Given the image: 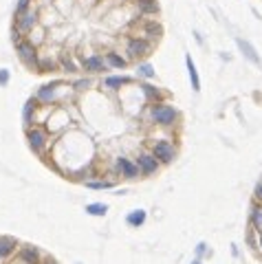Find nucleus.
Masks as SVG:
<instances>
[{
	"mask_svg": "<svg viewBox=\"0 0 262 264\" xmlns=\"http://www.w3.org/2000/svg\"><path fill=\"white\" fill-rule=\"evenodd\" d=\"M88 187H93V189H110L112 183H106V180H104V183H88Z\"/></svg>",
	"mask_w": 262,
	"mask_h": 264,
	"instance_id": "obj_24",
	"label": "nucleus"
},
{
	"mask_svg": "<svg viewBox=\"0 0 262 264\" xmlns=\"http://www.w3.org/2000/svg\"><path fill=\"white\" fill-rule=\"evenodd\" d=\"M49 264H55V262H49Z\"/></svg>",
	"mask_w": 262,
	"mask_h": 264,
	"instance_id": "obj_34",
	"label": "nucleus"
},
{
	"mask_svg": "<svg viewBox=\"0 0 262 264\" xmlns=\"http://www.w3.org/2000/svg\"><path fill=\"white\" fill-rule=\"evenodd\" d=\"M18 55H20V60H22L27 66H31V68H40V62H38V53H36V48H33V44L20 42V44H18Z\"/></svg>",
	"mask_w": 262,
	"mask_h": 264,
	"instance_id": "obj_4",
	"label": "nucleus"
},
{
	"mask_svg": "<svg viewBox=\"0 0 262 264\" xmlns=\"http://www.w3.org/2000/svg\"><path fill=\"white\" fill-rule=\"evenodd\" d=\"M117 165H119V170H121V176H126V178H137L139 172H141L137 163L128 161V158H119V161H117Z\"/></svg>",
	"mask_w": 262,
	"mask_h": 264,
	"instance_id": "obj_7",
	"label": "nucleus"
},
{
	"mask_svg": "<svg viewBox=\"0 0 262 264\" xmlns=\"http://www.w3.org/2000/svg\"><path fill=\"white\" fill-rule=\"evenodd\" d=\"M178 119V110L170 104H154L152 106V121L159 126H172Z\"/></svg>",
	"mask_w": 262,
	"mask_h": 264,
	"instance_id": "obj_1",
	"label": "nucleus"
},
{
	"mask_svg": "<svg viewBox=\"0 0 262 264\" xmlns=\"http://www.w3.org/2000/svg\"><path fill=\"white\" fill-rule=\"evenodd\" d=\"M126 222L130 224V227H141L143 222H146V211L143 209H134L128 214V218H126Z\"/></svg>",
	"mask_w": 262,
	"mask_h": 264,
	"instance_id": "obj_13",
	"label": "nucleus"
},
{
	"mask_svg": "<svg viewBox=\"0 0 262 264\" xmlns=\"http://www.w3.org/2000/svg\"><path fill=\"white\" fill-rule=\"evenodd\" d=\"M146 35L150 40H159L161 35H163V26H161L159 22H154V20L148 22V24H146Z\"/></svg>",
	"mask_w": 262,
	"mask_h": 264,
	"instance_id": "obj_14",
	"label": "nucleus"
},
{
	"mask_svg": "<svg viewBox=\"0 0 262 264\" xmlns=\"http://www.w3.org/2000/svg\"><path fill=\"white\" fill-rule=\"evenodd\" d=\"M20 260H22L24 264H38L40 262V253H38V249H33V246H27V249L20 251Z\"/></svg>",
	"mask_w": 262,
	"mask_h": 264,
	"instance_id": "obj_12",
	"label": "nucleus"
},
{
	"mask_svg": "<svg viewBox=\"0 0 262 264\" xmlns=\"http://www.w3.org/2000/svg\"><path fill=\"white\" fill-rule=\"evenodd\" d=\"M141 88H143V92H146L148 97H159V90H156V88L148 86V84H146V86H141Z\"/></svg>",
	"mask_w": 262,
	"mask_h": 264,
	"instance_id": "obj_25",
	"label": "nucleus"
},
{
	"mask_svg": "<svg viewBox=\"0 0 262 264\" xmlns=\"http://www.w3.org/2000/svg\"><path fill=\"white\" fill-rule=\"evenodd\" d=\"M205 249H207V244H205V242H200V244L196 246V255H198V258H200V255L205 253Z\"/></svg>",
	"mask_w": 262,
	"mask_h": 264,
	"instance_id": "obj_29",
	"label": "nucleus"
},
{
	"mask_svg": "<svg viewBox=\"0 0 262 264\" xmlns=\"http://www.w3.org/2000/svg\"><path fill=\"white\" fill-rule=\"evenodd\" d=\"M36 22H38L36 11H24L22 16L18 18V26H20V31H29V29H33V26H36Z\"/></svg>",
	"mask_w": 262,
	"mask_h": 264,
	"instance_id": "obj_11",
	"label": "nucleus"
},
{
	"mask_svg": "<svg viewBox=\"0 0 262 264\" xmlns=\"http://www.w3.org/2000/svg\"><path fill=\"white\" fill-rule=\"evenodd\" d=\"M9 82V73L7 70H0V84H7Z\"/></svg>",
	"mask_w": 262,
	"mask_h": 264,
	"instance_id": "obj_30",
	"label": "nucleus"
},
{
	"mask_svg": "<svg viewBox=\"0 0 262 264\" xmlns=\"http://www.w3.org/2000/svg\"><path fill=\"white\" fill-rule=\"evenodd\" d=\"M38 97H40V99H51V97H53V88H51V86H42L40 92H38Z\"/></svg>",
	"mask_w": 262,
	"mask_h": 264,
	"instance_id": "obj_22",
	"label": "nucleus"
},
{
	"mask_svg": "<svg viewBox=\"0 0 262 264\" xmlns=\"http://www.w3.org/2000/svg\"><path fill=\"white\" fill-rule=\"evenodd\" d=\"M137 165H139V170H141V174L150 176L159 170V158H156L154 154H139Z\"/></svg>",
	"mask_w": 262,
	"mask_h": 264,
	"instance_id": "obj_5",
	"label": "nucleus"
},
{
	"mask_svg": "<svg viewBox=\"0 0 262 264\" xmlns=\"http://www.w3.org/2000/svg\"><path fill=\"white\" fill-rule=\"evenodd\" d=\"M236 44H238V48H240V53H242L244 57H247L251 64H256V66H262V60H260V55L256 53V48L251 46V44L247 42V40H242V38H236Z\"/></svg>",
	"mask_w": 262,
	"mask_h": 264,
	"instance_id": "obj_6",
	"label": "nucleus"
},
{
	"mask_svg": "<svg viewBox=\"0 0 262 264\" xmlns=\"http://www.w3.org/2000/svg\"><path fill=\"white\" fill-rule=\"evenodd\" d=\"M152 44L143 38H132L128 42V57L130 60H139V57H146L150 53Z\"/></svg>",
	"mask_w": 262,
	"mask_h": 264,
	"instance_id": "obj_3",
	"label": "nucleus"
},
{
	"mask_svg": "<svg viewBox=\"0 0 262 264\" xmlns=\"http://www.w3.org/2000/svg\"><path fill=\"white\" fill-rule=\"evenodd\" d=\"M88 86H90V79H80V82L75 84L77 90H84V88H88Z\"/></svg>",
	"mask_w": 262,
	"mask_h": 264,
	"instance_id": "obj_28",
	"label": "nucleus"
},
{
	"mask_svg": "<svg viewBox=\"0 0 262 264\" xmlns=\"http://www.w3.org/2000/svg\"><path fill=\"white\" fill-rule=\"evenodd\" d=\"M139 9L143 13H156L159 11V2L156 0H139Z\"/></svg>",
	"mask_w": 262,
	"mask_h": 264,
	"instance_id": "obj_18",
	"label": "nucleus"
},
{
	"mask_svg": "<svg viewBox=\"0 0 262 264\" xmlns=\"http://www.w3.org/2000/svg\"><path fill=\"white\" fill-rule=\"evenodd\" d=\"M11 40H14V42H18V44H20V31H14V35H11Z\"/></svg>",
	"mask_w": 262,
	"mask_h": 264,
	"instance_id": "obj_31",
	"label": "nucleus"
},
{
	"mask_svg": "<svg viewBox=\"0 0 262 264\" xmlns=\"http://www.w3.org/2000/svg\"><path fill=\"white\" fill-rule=\"evenodd\" d=\"M106 64L115 66V68H126V66H128V60H124V57L117 55V53H108V55H106Z\"/></svg>",
	"mask_w": 262,
	"mask_h": 264,
	"instance_id": "obj_16",
	"label": "nucleus"
},
{
	"mask_svg": "<svg viewBox=\"0 0 262 264\" xmlns=\"http://www.w3.org/2000/svg\"><path fill=\"white\" fill-rule=\"evenodd\" d=\"M53 68H55L53 62H49V60H42L40 62V70H44V73H49V70H53Z\"/></svg>",
	"mask_w": 262,
	"mask_h": 264,
	"instance_id": "obj_23",
	"label": "nucleus"
},
{
	"mask_svg": "<svg viewBox=\"0 0 262 264\" xmlns=\"http://www.w3.org/2000/svg\"><path fill=\"white\" fill-rule=\"evenodd\" d=\"M139 75L146 79H152L154 77V68H152L150 64H139Z\"/></svg>",
	"mask_w": 262,
	"mask_h": 264,
	"instance_id": "obj_21",
	"label": "nucleus"
},
{
	"mask_svg": "<svg viewBox=\"0 0 262 264\" xmlns=\"http://www.w3.org/2000/svg\"><path fill=\"white\" fill-rule=\"evenodd\" d=\"M258 244H260V249H262V236H260V242H258Z\"/></svg>",
	"mask_w": 262,
	"mask_h": 264,
	"instance_id": "obj_33",
	"label": "nucleus"
},
{
	"mask_svg": "<svg viewBox=\"0 0 262 264\" xmlns=\"http://www.w3.org/2000/svg\"><path fill=\"white\" fill-rule=\"evenodd\" d=\"M16 251V240L11 238H0V258H7L9 253Z\"/></svg>",
	"mask_w": 262,
	"mask_h": 264,
	"instance_id": "obj_15",
	"label": "nucleus"
},
{
	"mask_svg": "<svg viewBox=\"0 0 262 264\" xmlns=\"http://www.w3.org/2000/svg\"><path fill=\"white\" fill-rule=\"evenodd\" d=\"M27 139H29V145H31L33 150H42L46 143V134L42 130H29Z\"/></svg>",
	"mask_w": 262,
	"mask_h": 264,
	"instance_id": "obj_9",
	"label": "nucleus"
},
{
	"mask_svg": "<svg viewBox=\"0 0 262 264\" xmlns=\"http://www.w3.org/2000/svg\"><path fill=\"white\" fill-rule=\"evenodd\" d=\"M192 264H200V260H198V258H196V260H194V262H192Z\"/></svg>",
	"mask_w": 262,
	"mask_h": 264,
	"instance_id": "obj_32",
	"label": "nucleus"
},
{
	"mask_svg": "<svg viewBox=\"0 0 262 264\" xmlns=\"http://www.w3.org/2000/svg\"><path fill=\"white\" fill-rule=\"evenodd\" d=\"M27 4H29V0H20L18 7H16V13H18V16H22V13L27 11Z\"/></svg>",
	"mask_w": 262,
	"mask_h": 264,
	"instance_id": "obj_26",
	"label": "nucleus"
},
{
	"mask_svg": "<svg viewBox=\"0 0 262 264\" xmlns=\"http://www.w3.org/2000/svg\"><path fill=\"white\" fill-rule=\"evenodd\" d=\"M185 64H187V73H190V79H192V90L198 92L200 90V79H198V70H196V64L190 55L185 57Z\"/></svg>",
	"mask_w": 262,
	"mask_h": 264,
	"instance_id": "obj_10",
	"label": "nucleus"
},
{
	"mask_svg": "<svg viewBox=\"0 0 262 264\" xmlns=\"http://www.w3.org/2000/svg\"><path fill=\"white\" fill-rule=\"evenodd\" d=\"M62 66H64V68H66V70H68V73H75V70H77V66H75V64H73V62H71V60H68V57H66V60H64V62H62Z\"/></svg>",
	"mask_w": 262,
	"mask_h": 264,
	"instance_id": "obj_27",
	"label": "nucleus"
},
{
	"mask_svg": "<svg viewBox=\"0 0 262 264\" xmlns=\"http://www.w3.org/2000/svg\"><path fill=\"white\" fill-rule=\"evenodd\" d=\"M152 154L159 158V163H172L174 156H176V150H174V145L170 141H156L152 145Z\"/></svg>",
	"mask_w": 262,
	"mask_h": 264,
	"instance_id": "obj_2",
	"label": "nucleus"
},
{
	"mask_svg": "<svg viewBox=\"0 0 262 264\" xmlns=\"http://www.w3.org/2000/svg\"><path fill=\"white\" fill-rule=\"evenodd\" d=\"M124 84H128V77H106V79H104V86H106V88H112V90L121 88Z\"/></svg>",
	"mask_w": 262,
	"mask_h": 264,
	"instance_id": "obj_17",
	"label": "nucleus"
},
{
	"mask_svg": "<svg viewBox=\"0 0 262 264\" xmlns=\"http://www.w3.org/2000/svg\"><path fill=\"white\" fill-rule=\"evenodd\" d=\"M84 68L88 70V73H102V70H106V62L99 55H90L84 60Z\"/></svg>",
	"mask_w": 262,
	"mask_h": 264,
	"instance_id": "obj_8",
	"label": "nucleus"
},
{
	"mask_svg": "<svg viewBox=\"0 0 262 264\" xmlns=\"http://www.w3.org/2000/svg\"><path fill=\"white\" fill-rule=\"evenodd\" d=\"M86 211H88L90 216H106L108 207L104 205V202H90V205L86 207Z\"/></svg>",
	"mask_w": 262,
	"mask_h": 264,
	"instance_id": "obj_19",
	"label": "nucleus"
},
{
	"mask_svg": "<svg viewBox=\"0 0 262 264\" xmlns=\"http://www.w3.org/2000/svg\"><path fill=\"white\" fill-rule=\"evenodd\" d=\"M251 222H253V227L258 229V233H260V236H262V207H260V205H258V207H253Z\"/></svg>",
	"mask_w": 262,
	"mask_h": 264,
	"instance_id": "obj_20",
	"label": "nucleus"
}]
</instances>
